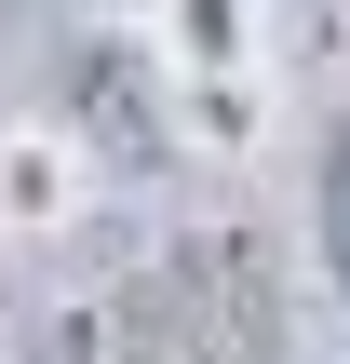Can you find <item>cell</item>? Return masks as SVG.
Segmentation results:
<instances>
[{"label":"cell","instance_id":"cell-4","mask_svg":"<svg viewBox=\"0 0 350 364\" xmlns=\"http://www.w3.org/2000/svg\"><path fill=\"white\" fill-rule=\"evenodd\" d=\"M148 41L175 54L189 95H256V54H270V41H256V0H162Z\"/></svg>","mask_w":350,"mask_h":364},{"label":"cell","instance_id":"cell-1","mask_svg":"<svg viewBox=\"0 0 350 364\" xmlns=\"http://www.w3.org/2000/svg\"><path fill=\"white\" fill-rule=\"evenodd\" d=\"M67 351L81 364H297V284H283L270 230L189 216L81 297Z\"/></svg>","mask_w":350,"mask_h":364},{"label":"cell","instance_id":"cell-3","mask_svg":"<svg viewBox=\"0 0 350 364\" xmlns=\"http://www.w3.org/2000/svg\"><path fill=\"white\" fill-rule=\"evenodd\" d=\"M81 149L54 135V122H0V243H54L67 216H81Z\"/></svg>","mask_w":350,"mask_h":364},{"label":"cell","instance_id":"cell-2","mask_svg":"<svg viewBox=\"0 0 350 364\" xmlns=\"http://www.w3.org/2000/svg\"><path fill=\"white\" fill-rule=\"evenodd\" d=\"M40 122L81 149L94 189H162V176L189 162V81H175V54L148 41V14L67 27V54L40 68Z\"/></svg>","mask_w":350,"mask_h":364},{"label":"cell","instance_id":"cell-5","mask_svg":"<svg viewBox=\"0 0 350 364\" xmlns=\"http://www.w3.org/2000/svg\"><path fill=\"white\" fill-rule=\"evenodd\" d=\"M297 243H310V297L350 324V108L310 122V189H297Z\"/></svg>","mask_w":350,"mask_h":364},{"label":"cell","instance_id":"cell-6","mask_svg":"<svg viewBox=\"0 0 350 364\" xmlns=\"http://www.w3.org/2000/svg\"><path fill=\"white\" fill-rule=\"evenodd\" d=\"M337 364H350V324H337Z\"/></svg>","mask_w":350,"mask_h":364}]
</instances>
